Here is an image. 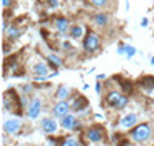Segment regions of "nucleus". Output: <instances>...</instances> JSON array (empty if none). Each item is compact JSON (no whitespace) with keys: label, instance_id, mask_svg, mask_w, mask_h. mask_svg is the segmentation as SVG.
I'll return each mask as SVG.
<instances>
[{"label":"nucleus","instance_id":"f257e3e1","mask_svg":"<svg viewBox=\"0 0 154 146\" xmlns=\"http://www.w3.org/2000/svg\"><path fill=\"white\" fill-rule=\"evenodd\" d=\"M105 100H106L108 106H111V108H116V109H123L125 106L128 105V96L122 94V92L117 91V89L108 91L106 96H105Z\"/></svg>","mask_w":154,"mask_h":146},{"label":"nucleus","instance_id":"f03ea898","mask_svg":"<svg viewBox=\"0 0 154 146\" xmlns=\"http://www.w3.org/2000/svg\"><path fill=\"white\" fill-rule=\"evenodd\" d=\"M131 137H133V140L137 141V143L146 141V140L151 137V126L146 125V123L137 125V126L131 131Z\"/></svg>","mask_w":154,"mask_h":146},{"label":"nucleus","instance_id":"7ed1b4c3","mask_svg":"<svg viewBox=\"0 0 154 146\" xmlns=\"http://www.w3.org/2000/svg\"><path fill=\"white\" fill-rule=\"evenodd\" d=\"M100 48V37L96 32H88L86 37L83 38V49L88 54H94Z\"/></svg>","mask_w":154,"mask_h":146},{"label":"nucleus","instance_id":"20e7f679","mask_svg":"<svg viewBox=\"0 0 154 146\" xmlns=\"http://www.w3.org/2000/svg\"><path fill=\"white\" fill-rule=\"evenodd\" d=\"M3 106L6 111H12L16 108H20V97L16 94L14 89H8L3 96Z\"/></svg>","mask_w":154,"mask_h":146},{"label":"nucleus","instance_id":"39448f33","mask_svg":"<svg viewBox=\"0 0 154 146\" xmlns=\"http://www.w3.org/2000/svg\"><path fill=\"white\" fill-rule=\"evenodd\" d=\"M42 112V100L38 99V97H34L28 106V115L29 118H32V120H35V118L40 115Z\"/></svg>","mask_w":154,"mask_h":146},{"label":"nucleus","instance_id":"423d86ee","mask_svg":"<svg viewBox=\"0 0 154 146\" xmlns=\"http://www.w3.org/2000/svg\"><path fill=\"white\" fill-rule=\"evenodd\" d=\"M22 128V122L19 120V118H8V120H5L3 123V129L6 134H17V132L20 131Z\"/></svg>","mask_w":154,"mask_h":146},{"label":"nucleus","instance_id":"0eeeda50","mask_svg":"<svg viewBox=\"0 0 154 146\" xmlns=\"http://www.w3.org/2000/svg\"><path fill=\"white\" fill-rule=\"evenodd\" d=\"M69 109H71V106L68 105V102H57L53 108V114L59 118H63L65 115L69 114Z\"/></svg>","mask_w":154,"mask_h":146},{"label":"nucleus","instance_id":"6e6552de","mask_svg":"<svg viewBox=\"0 0 154 146\" xmlns=\"http://www.w3.org/2000/svg\"><path fill=\"white\" fill-rule=\"evenodd\" d=\"M86 137L89 141H93V143H99L102 141V138H103V131H102L100 128H89L86 131Z\"/></svg>","mask_w":154,"mask_h":146},{"label":"nucleus","instance_id":"1a4fd4ad","mask_svg":"<svg viewBox=\"0 0 154 146\" xmlns=\"http://www.w3.org/2000/svg\"><path fill=\"white\" fill-rule=\"evenodd\" d=\"M54 26H56V29H57L59 34H65V32H68L71 29L69 28V22L65 17H57L54 20Z\"/></svg>","mask_w":154,"mask_h":146},{"label":"nucleus","instance_id":"9d476101","mask_svg":"<svg viewBox=\"0 0 154 146\" xmlns=\"http://www.w3.org/2000/svg\"><path fill=\"white\" fill-rule=\"evenodd\" d=\"M60 126L63 129H74V128L79 126V125H77V118L72 114H68V115H65L63 118H60Z\"/></svg>","mask_w":154,"mask_h":146},{"label":"nucleus","instance_id":"9b49d317","mask_svg":"<svg viewBox=\"0 0 154 146\" xmlns=\"http://www.w3.org/2000/svg\"><path fill=\"white\" fill-rule=\"evenodd\" d=\"M85 108H88V100L83 97V96H77L72 103H71V109L75 111V112H79V111H83Z\"/></svg>","mask_w":154,"mask_h":146},{"label":"nucleus","instance_id":"f8f14e48","mask_svg":"<svg viewBox=\"0 0 154 146\" xmlns=\"http://www.w3.org/2000/svg\"><path fill=\"white\" fill-rule=\"evenodd\" d=\"M136 52H137V49L134 46H131V45H128V43H123V45H120L117 48V54L119 56H125L126 59H131Z\"/></svg>","mask_w":154,"mask_h":146},{"label":"nucleus","instance_id":"ddd939ff","mask_svg":"<svg viewBox=\"0 0 154 146\" xmlns=\"http://www.w3.org/2000/svg\"><path fill=\"white\" fill-rule=\"evenodd\" d=\"M136 123H137V114H134V112H130V114H126L120 118V126L122 128H133Z\"/></svg>","mask_w":154,"mask_h":146},{"label":"nucleus","instance_id":"4468645a","mask_svg":"<svg viewBox=\"0 0 154 146\" xmlns=\"http://www.w3.org/2000/svg\"><path fill=\"white\" fill-rule=\"evenodd\" d=\"M42 129L43 132H46V134H54V132L57 131V123L56 120H53V118H43L42 120Z\"/></svg>","mask_w":154,"mask_h":146},{"label":"nucleus","instance_id":"2eb2a0df","mask_svg":"<svg viewBox=\"0 0 154 146\" xmlns=\"http://www.w3.org/2000/svg\"><path fill=\"white\" fill-rule=\"evenodd\" d=\"M35 77H43V78H48V72H49V68L46 66V63H42V62H38L34 65V68H32Z\"/></svg>","mask_w":154,"mask_h":146},{"label":"nucleus","instance_id":"dca6fc26","mask_svg":"<svg viewBox=\"0 0 154 146\" xmlns=\"http://www.w3.org/2000/svg\"><path fill=\"white\" fill-rule=\"evenodd\" d=\"M93 22L99 28H103V26H106L109 23V14H106V12H99V14H96L93 17Z\"/></svg>","mask_w":154,"mask_h":146},{"label":"nucleus","instance_id":"f3484780","mask_svg":"<svg viewBox=\"0 0 154 146\" xmlns=\"http://www.w3.org/2000/svg\"><path fill=\"white\" fill-rule=\"evenodd\" d=\"M69 88L68 86H65V85H60L59 88H57V91H56V99H57V102H66V99L69 97Z\"/></svg>","mask_w":154,"mask_h":146},{"label":"nucleus","instance_id":"a211bd4d","mask_svg":"<svg viewBox=\"0 0 154 146\" xmlns=\"http://www.w3.org/2000/svg\"><path fill=\"white\" fill-rule=\"evenodd\" d=\"M6 38H8V40H11V42H14V40H17V38L22 35V31L17 28V26L16 25H11L9 26V28L6 29Z\"/></svg>","mask_w":154,"mask_h":146},{"label":"nucleus","instance_id":"6ab92c4d","mask_svg":"<svg viewBox=\"0 0 154 146\" xmlns=\"http://www.w3.org/2000/svg\"><path fill=\"white\" fill-rule=\"evenodd\" d=\"M83 34H85V28H83V26H79V25L72 26V28L69 29V35H71V38H74V40L82 38Z\"/></svg>","mask_w":154,"mask_h":146},{"label":"nucleus","instance_id":"aec40b11","mask_svg":"<svg viewBox=\"0 0 154 146\" xmlns=\"http://www.w3.org/2000/svg\"><path fill=\"white\" fill-rule=\"evenodd\" d=\"M139 85L142 86V88H145V89H148V91H151V89L154 88V77H151V75L142 77V78L139 80Z\"/></svg>","mask_w":154,"mask_h":146},{"label":"nucleus","instance_id":"412c9836","mask_svg":"<svg viewBox=\"0 0 154 146\" xmlns=\"http://www.w3.org/2000/svg\"><path fill=\"white\" fill-rule=\"evenodd\" d=\"M46 60H48V63L53 66V68H59V66H62V63H63V60L57 54H48Z\"/></svg>","mask_w":154,"mask_h":146},{"label":"nucleus","instance_id":"4be33fe9","mask_svg":"<svg viewBox=\"0 0 154 146\" xmlns=\"http://www.w3.org/2000/svg\"><path fill=\"white\" fill-rule=\"evenodd\" d=\"M120 88H122V91H123V94L126 96V94H131L133 92V83L131 82H128V80H122L120 82Z\"/></svg>","mask_w":154,"mask_h":146},{"label":"nucleus","instance_id":"5701e85b","mask_svg":"<svg viewBox=\"0 0 154 146\" xmlns=\"http://www.w3.org/2000/svg\"><path fill=\"white\" fill-rule=\"evenodd\" d=\"M88 2L96 8H105L109 5V0H88Z\"/></svg>","mask_w":154,"mask_h":146},{"label":"nucleus","instance_id":"b1692460","mask_svg":"<svg viewBox=\"0 0 154 146\" xmlns=\"http://www.w3.org/2000/svg\"><path fill=\"white\" fill-rule=\"evenodd\" d=\"M62 146H80V144L75 138H66L65 141H62Z\"/></svg>","mask_w":154,"mask_h":146},{"label":"nucleus","instance_id":"393cba45","mask_svg":"<svg viewBox=\"0 0 154 146\" xmlns=\"http://www.w3.org/2000/svg\"><path fill=\"white\" fill-rule=\"evenodd\" d=\"M62 48L65 49V51H71V48H72V46H71V43H69V42H63V43H62Z\"/></svg>","mask_w":154,"mask_h":146},{"label":"nucleus","instance_id":"a878e982","mask_svg":"<svg viewBox=\"0 0 154 146\" xmlns=\"http://www.w3.org/2000/svg\"><path fill=\"white\" fill-rule=\"evenodd\" d=\"M94 89H96V92H97V94H100V92H102V83H100L99 80H97V83H96Z\"/></svg>","mask_w":154,"mask_h":146},{"label":"nucleus","instance_id":"bb28decb","mask_svg":"<svg viewBox=\"0 0 154 146\" xmlns=\"http://www.w3.org/2000/svg\"><path fill=\"white\" fill-rule=\"evenodd\" d=\"M2 5H3V8H9L12 5V0H2Z\"/></svg>","mask_w":154,"mask_h":146},{"label":"nucleus","instance_id":"cd10ccee","mask_svg":"<svg viewBox=\"0 0 154 146\" xmlns=\"http://www.w3.org/2000/svg\"><path fill=\"white\" fill-rule=\"evenodd\" d=\"M48 5H49L51 8H56V6L59 5V2H57V0H48Z\"/></svg>","mask_w":154,"mask_h":146},{"label":"nucleus","instance_id":"c85d7f7f","mask_svg":"<svg viewBox=\"0 0 154 146\" xmlns=\"http://www.w3.org/2000/svg\"><path fill=\"white\" fill-rule=\"evenodd\" d=\"M140 26H142V28H146V26H148V19H146V17L142 19V23H140Z\"/></svg>","mask_w":154,"mask_h":146},{"label":"nucleus","instance_id":"c756f323","mask_svg":"<svg viewBox=\"0 0 154 146\" xmlns=\"http://www.w3.org/2000/svg\"><path fill=\"white\" fill-rule=\"evenodd\" d=\"M102 78H105V74H99L97 75V80H102Z\"/></svg>","mask_w":154,"mask_h":146},{"label":"nucleus","instance_id":"7c9ffc66","mask_svg":"<svg viewBox=\"0 0 154 146\" xmlns=\"http://www.w3.org/2000/svg\"><path fill=\"white\" fill-rule=\"evenodd\" d=\"M151 65H154V57H151Z\"/></svg>","mask_w":154,"mask_h":146}]
</instances>
